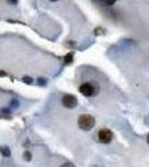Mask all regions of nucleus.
<instances>
[{"label": "nucleus", "mask_w": 149, "mask_h": 167, "mask_svg": "<svg viewBox=\"0 0 149 167\" xmlns=\"http://www.w3.org/2000/svg\"><path fill=\"white\" fill-rule=\"evenodd\" d=\"M77 126L80 129L89 132V130L93 129V127L95 126V119L91 115H86V114L81 115L77 118Z\"/></svg>", "instance_id": "f257e3e1"}, {"label": "nucleus", "mask_w": 149, "mask_h": 167, "mask_svg": "<svg viewBox=\"0 0 149 167\" xmlns=\"http://www.w3.org/2000/svg\"><path fill=\"white\" fill-rule=\"evenodd\" d=\"M79 92L84 97H92L94 94H97V92H99V89L93 87L91 83H84L79 87Z\"/></svg>", "instance_id": "f03ea898"}, {"label": "nucleus", "mask_w": 149, "mask_h": 167, "mask_svg": "<svg viewBox=\"0 0 149 167\" xmlns=\"http://www.w3.org/2000/svg\"><path fill=\"white\" fill-rule=\"evenodd\" d=\"M62 104L65 108L73 109L77 106V98L72 94H66L62 98Z\"/></svg>", "instance_id": "7ed1b4c3"}, {"label": "nucleus", "mask_w": 149, "mask_h": 167, "mask_svg": "<svg viewBox=\"0 0 149 167\" xmlns=\"http://www.w3.org/2000/svg\"><path fill=\"white\" fill-rule=\"evenodd\" d=\"M98 137L99 140L102 144H109V143H111L112 138H113V133L110 129H108V128H103V129L99 132Z\"/></svg>", "instance_id": "20e7f679"}, {"label": "nucleus", "mask_w": 149, "mask_h": 167, "mask_svg": "<svg viewBox=\"0 0 149 167\" xmlns=\"http://www.w3.org/2000/svg\"><path fill=\"white\" fill-rule=\"evenodd\" d=\"M0 154L4 157H10L11 156V150L8 146H0Z\"/></svg>", "instance_id": "39448f33"}, {"label": "nucleus", "mask_w": 149, "mask_h": 167, "mask_svg": "<svg viewBox=\"0 0 149 167\" xmlns=\"http://www.w3.org/2000/svg\"><path fill=\"white\" fill-rule=\"evenodd\" d=\"M73 63V52H67L64 56V64L65 65H71Z\"/></svg>", "instance_id": "423d86ee"}, {"label": "nucleus", "mask_w": 149, "mask_h": 167, "mask_svg": "<svg viewBox=\"0 0 149 167\" xmlns=\"http://www.w3.org/2000/svg\"><path fill=\"white\" fill-rule=\"evenodd\" d=\"M22 156H24V159H25L26 162H30L31 158H33V155H31V153H30L29 150H25Z\"/></svg>", "instance_id": "0eeeda50"}, {"label": "nucleus", "mask_w": 149, "mask_h": 167, "mask_svg": "<svg viewBox=\"0 0 149 167\" xmlns=\"http://www.w3.org/2000/svg\"><path fill=\"white\" fill-rule=\"evenodd\" d=\"M22 81L25 84H27V85H31V84L34 83V79L31 77H29V76H24L22 77Z\"/></svg>", "instance_id": "6e6552de"}, {"label": "nucleus", "mask_w": 149, "mask_h": 167, "mask_svg": "<svg viewBox=\"0 0 149 167\" xmlns=\"http://www.w3.org/2000/svg\"><path fill=\"white\" fill-rule=\"evenodd\" d=\"M60 167H75V165L73 163H71V162H65V163L62 164Z\"/></svg>", "instance_id": "1a4fd4ad"}, {"label": "nucleus", "mask_w": 149, "mask_h": 167, "mask_svg": "<svg viewBox=\"0 0 149 167\" xmlns=\"http://www.w3.org/2000/svg\"><path fill=\"white\" fill-rule=\"evenodd\" d=\"M100 1H102L103 4H108V6H112L115 2V0H100Z\"/></svg>", "instance_id": "9d476101"}, {"label": "nucleus", "mask_w": 149, "mask_h": 167, "mask_svg": "<svg viewBox=\"0 0 149 167\" xmlns=\"http://www.w3.org/2000/svg\"><path fill=\"white\" fill-rule=\"evenodd\" d=\"M37 84H38L39 86H45L46 85V80L44 79V78H38L37 79Z\"/></svg>", "instance_id": "9b49d317"}, {"label": "nucleus", "mask_w": 149, "mask_h": 167, "mask_svg": "<svg viewBox=\"0 0 149 167\" xmlns=\"http://www.w3.org/2000/svg\"><path fill=\"white\" fill-rule=\"evenodd\" d=\"M11 107H13V108H17V107H19V101L16 99H13V101H11Z\"/></svg>", "instance_id": "f8f14e48"}, {"label": "nucleus", "mask_w": 149, "mask_h": 167, "mask_svg": "<svg viewBox=\"0 0 149 167\" xmlns=\"http://www.w3.org/2000/svg\"><path fill=\"white\" fill-rule=\"evenodd\" d=\"M1 76H6V72H4V71H0V77H1Z\"/></svg>", "instance_id": "ddd939ff"}, {"label": "nucleus", "mask_w": 149, "mask_h": 167, "mask_svg": "<svg viewBox=\"0 0 149 167\" xmlns=\"http://www.w3.org/2000/svg\"><path fill=\"white\" fill-rule=\"evenodd\" d=\"M9 1H10L11 4H16V2H17V0H9Z\"/></svg>", "instance_id": "4468645a"}, {"label": "nucleus", "mask_w": 149, "mask_h": 167, "mask_svg": "<svg viewBox=\"0 0 149 167\" xmlns=\"http://www.w3.org/2000/svg\"><path fill=\"white\" fill-rule=\"evenodd\" d=\"M147 143H148V145H149V134L147 135Z\"/></svg>", "instance_id": "2eb2a0df"}, {"label": "nucleus", "mask_w": 149, "mask_h": 167, "mask_svg": "<svg viewBox=\"0 0 149 167\" xmlns=\"http://www.w3.org/2000/svg\"><path fill=\"white\" fill-rule=\"evenodd\" d=\"M51 1H57V0H51Z\"/></svg>", "instance_id": "dca6fc26"}]
</instances>
